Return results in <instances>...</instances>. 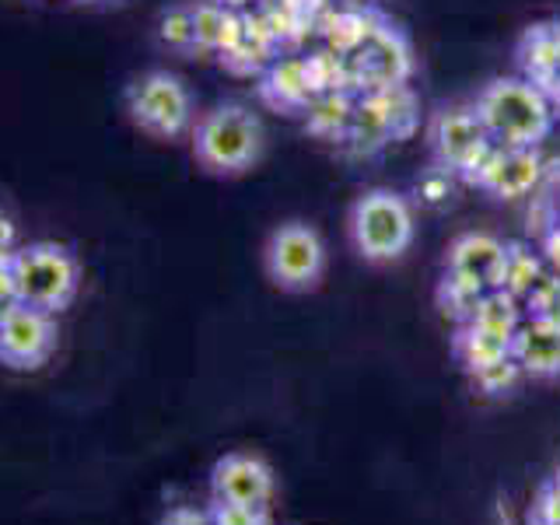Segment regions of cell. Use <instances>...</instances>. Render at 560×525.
Listing matches in <instances>:
<instances>
[{
	"label": "cell",
	"mask_w": 560,
	"mask_h": 525,
	"mask_svg": "<svg viewBox=\"0 0 560 525\" xmlns=\"http://www.w3.org/2000/svg\"><path fill=\"white\" fill-rule=\"evenodd\" d=\"M60 329L57 315L43 308L14 305L0 319V364L11 372H39V368L57 354Z\"/></svg>",
	"instance_id": "cell-9"
},
{
	"label": "cell",
	"mask_w": 560,
	"mask_h": 525,
	"mask_svg": "<svg viewBox=\"0 0 560 525\" xmlns=\"http://www.w3.org/2000/svg\"><path fill=\"white\" fill-rule=\"evenodd\" d=\"M512 361L529 378H557L560 375V326L525 315L512 337Z\"/></svg>",
	"instance_id": "cell-14"
},
{
	"label": "cell",
	"mask_w": 560,
	"mask_h": 525,
	"mask_svg": "<svg viewBox=\"0 0 560 525\" xmlns=\"http://www.w3.org/2000/svg\"><path fill=\"white\" fill-rule=\"evenodd\" d=\"M547 262L542 256H536L533 249H525V245H512L508 242V273H504V288L508 294H515L518 302L525 294H529L542 277H547Z\"/></svg>",
	"instance_id": "cell-22"
},
{
	"label": "cell",
	"mask_w": 560,
	"mask_h": 525,
	"mask_svg": "<svg viewBox=\"0 0 560 525\" xmlns=\"http://www.w3.org/2000/svg\"><path fill=\"white\" fill-rule=\"evenodd\" d=\"M354 92H323L315 95L312 105L305 109V127L319 137V140H343L347 127H350V116H354Z\"/></svg>",
	"instance_id": "cell-20"
},
{
	"label": "cell",
	"mask_w": 560,
	"mask_h": 525,
	"mask_svg": "<svg viewBox=\"0 0 560 525\" xmlns=\"http://www.w3.org/2000/svg\"><path fill=\"white\" fill-rule=\"evenodd\" d=\"M480 298L483 294L477 288H469V284H463V280H455L448 273H442V284H438V291H434L438 308H442V315H445V319H452L455 326L469 323V315L477 312Z\"/></svg>",
	"instance_id": "cell-24"
},
{
	"label": "cell",
	"mask_w": 560,
	"mask_h": 525,
	"mask_svg": "<svg viewBox=\"0 0 560 525\" xmlns=\"http://www.w3.org/2000/svg\"><path fill=\"white\" fill-rule=\"evenodd\" d=\"M347 74L354 95L410 84L417 74V57L407 28L385 14V22L347 57Z\"/></svg>",
	"instance_id": "cell-8"
},
{
	"label": "cell",
	"mask_w": 560,
	"mask_h": 525,
	"mask_svg": "<svg viewBox=\"0 0 560 525\" xmlns=\"http://www.w3.org/2000/svg\"><path fill=\"white\" fill-rule=\"evenodd\" d=\"M214 4H221L224 11H235V14H249L262 4V0H214Z\"/></svg>",
	"instance_id": "cell-32"
},
{
	"label": "cell",
	"mask_w": 560,
	"mask_h": 525,
	"mask_svg": "<svg viewBox=\"0 0 560 525\" xmlns=\"http://www.w3.org/2000/svg\"><path fill=\"white\" fill-rule=\"evenodd\" d=\"M130 122L154 140H179L197 122V98L189 84L172 70H144L122 92Z\"/></svg>",
	"instance_id": "cell-5"
},
{
	"label": "cell",
	"mask_w": 560,
	"mask_h": 525,
	"mask_svg": "<svg viewBox=\"0 0 560 525\" xmlns=\"http://www.w3.org/2000/svg\"><path fill=\"white\" fill-rule=\"evenodd\" d=\"M525 525H560V480L550 477L536 487V494L525 512Z\"/></svg>",
	"instance_id": "cell-26"
},
{
	"label": "cell",
	"mask_w": 560,
	"mask_h": 525,
	"mask_svg": "<svg viewBox=\"0 0 560 525\" xmlns=\"http://www.w3.org/2000/svg\"><path fill=\"white\" fill-rule=\"evenodd\" d=\"M553 477H557V480H560V466H557V472H553Z\"/></svg>",
	"instance_id": "cell-35"
},
{
	"label": "cell",
	"mask_w": 560,
	"mask_h": 525,
	"mask_svg": "<svg viewBox=\"0 0 560 525\" xmlns=\"http://www.w3.org/2000/svg\"><path fill=\"white\" fill-rule=\"evenodd\" d=\"M8 253H14V228L4 214H0V256H8Z\"/></svg>",
	"instance_id": "cell-31"
},
{
	"label": "cell",
	"mask_w": 560,
	"mask_h": 525,
	"mask_svg": "<svg viewBox=\"0 0 560 525\" xmlns=\"http://www.w3.org/2000/svg\"><path fill=\"white\" fill-rule=\"evenodd\" d=\"M445 273L477 288L480 294L501 291L508 273V242L490 232H463L455 235L445 253Z\"/></svg>",
	"instance_id": "cell-11"
},
{
	"label": "cell",
	"mask_w": 560,
	"mask_h": 525,
	"mask_svg": "<svg viewBox=\"0 0 560 525\" xmlns=\"http://www.w3.org/2000/svg\"><path fill=\"white\" fill-rule=\"evenodd\" d=\"M14 305H22L18 302V294H14V277H11V253L8 256H0V319L14 308Z\"/></svg>",
	"instance_id": "cell-30"
},
{
	"label": "cell",
	"mask_w": 560,
	"mask_h": 525,
	"mask_svg": "<svg viewBox=\"0 0 560 525\" xmlns=\"http://www.w3.org/2000/svg\"><path fill=\"white\" fill-rule=\"evenodd\" d=\"M539 256L547 262V270L560 277V224H550L547 232L539 235Z\"/></svg>",
	"instance_id": "cell-29"
},
{
	"label": "cell",
	"mask_w": 560,
	"mask_h": 525,
	"mask_svg": "<svg viewBox=\"0 0 560 525\" xmlns=\"http://www.w3.org/2000/svg\"><path fill=\"white\" fill-rule=\"evenodd\" d=\"M158 525H214V522H210V508L179 504V508H168V512L158 518Z\"/></svg>",
	"instance_id": "cell-28"
},
{
	"label": "cell",
	"mask_w": 560,
	"mask_h": 525,
	"mask_svg": "<svg viewBox=\"0 0 560 525\" xmlns=\"http://www.w3.org/2000/svg\"><path fill=\"white\" fill-rule=\"evenodd\" d=\"M487 137L501 148H539L557 127V109L539 84L522 74L487 81L472 98Z\"/></svg>",
	"instance_id": "cell-1"
},
{
	"label": "cell",
	"mask_w": 560,
	"mask_h": 525,
	"mask_svg": "<svg viewBox=\"0 0 560 525\" xmlns=\"http://www.w3.org/2000/svg\"><path fill=\"white\" fill-rule=\"evenodd\" d=\"M329 8H364V4H375V0H326Z\"/></svg>",
	"instance_id": "cell-33"
},
{
	"label": "cell",
	"mask_w": 560,
	"mask_h": 525,
	"mask_svg": "<svg viewBox=\"0 0 560 525\" xmlns=\"http://www.w3.org/2000/svg\"><path fill=\"white\" fill-rule=\"evenodd\" d=\"M11 277L18 302L28 308H43L49 315H60L63 308L74 305L81 291V262L74 249L63 242L14 245Z\"/></svg>",
	"instance_id": "cell-4"
},
{
	"label": "cell",
	"mask_w": 560,
	"mask_h": 525,
	"mask_svg": "<svg viewBox=\"0 0 560 525\" xmlns=\"http://www.w3.org/2000/svg\"><path fill=\"white\" fill-rule=\"evenodd\" d=\"M347 235L354 253L364 262H372V267L396 262L410 253V245L417 238L413 203L389 186L364 189L347 210Z\"/></svg>",
	"instance_id": "cell-3"
},
{
	"label": "cell",
	"mask_w": 560,
	"mask_h": 525,
	"mask_svg": "<svg viewBox=\"0 0 560 525\" xmlns=\"http://www.w3.org/2000/svg\"><path fill=\"white\" fill-rule=\"evenodd\" d=\"M78 4H98V0H78Z\"/></svg>",
	"instance_id": "cell-34"
},
{
	"label": "cell",
	"mask_w": 560,
	"mask_h": 525,
	"mask_svg": "<svg viewBox=\"0 0 560 525\" xmlns=\"http://www.w3.org/2000/svg\"><path fill=\"white\" fill-rule=\"evenodd\" d=\"M494 148L487 137L483 122L472 109V102H452L434 109L428 119V151L431 165L448 172L452 179L469 183V175L480 168V162Z\"/></svg>",
	"instance_id": "cell-7"
},
{
	"label": "cell",
	"mask_w": 560,
	"mask_h": 525,
	"mask_svg": "<svg viewBox=\"0 0 560 525\" xmlns=\"http://www.w3.org/2000/svg\"><path fill=\"white\" fill-rule=\"evenodd\" d=\"M515 63L522 78L547 88L560 78V22H536L518 35Z\"/></svg>",
	"instance_id": "cell-15"
},
{
	"label": "cell",
	"mask_w": 560,
	"mask_h": 525,
	"mask_svg": "<svg viewBox=\"0 0 560 525\" xmlns=\"http://www.w3.org/2000/svg\"><path fill=\"white\" fill-rule=\"evenodd\" d=\"M385 22V11L378 4L364 8H329L323 18V39L326 49H332L337 57H350L368 35Z\"/></svg>",
	"instance_id": "cell-16"
},
{
	"label": "cell",
	"mask_w": 560,
	"mask_h": 525,
	"mask_svg": "<svg viewBox=\"0 0 560 525\" xmlns=\"http://www.w3.org/2000/svg\"><path fill=\"white\" fill-rule=\"evenodd\" d=\"M452 354H455V361H459L469 375H477V372H483V368L512 358V343L490 337V332L469 326V323H463V326H455Z\"/></svg>",
	"instance_id": "cell-18"
},
{
	"label": "cell",
	"mask_w": 560,
	"mask_h": 525,
	"mask_svg": "<svg viewBox=\"0 0 560 525\" xmlns=\"http://www.w3.org/2000/svg\"><path fill=\"white\" fill-rule=\"evenodd\" d=\"M542 175H547V162H542L539 148H501L494 144L490 154L480 162V168L469 175L472 189L490 192L494 200H522L533 197L539 189Z\"/></svg>",
	"instance_id": "cell-10"
},
{
	"label": "cell",
	"mask_w": 560,
	"mask_h": 525,
	"mask_svg": "<svg viewBox=\"0 0 560 525\" xmlns=\"http://www.w3.org/2000/svg\"><path fill=\"white\" fill-rule=\"evenodd\" d=\"M158 39L168 46L172 52H200L197 49V28H192V0H179V4H168L158 18Z\"/></svg>",
	"instance_id": "cell-23"
},
{
	"label": "cell",
	"mask_w": 560,
	"mask_h": 525,
	"mask_svg": "<svg viewBox=\"0 0 560 525\" xmlns=\"http://www.w3.org/2000/svg\"><path fill=\"white\" fill-rule=\"evenodd\" d=\"M368 102L375 105L378 116L385 119L393 140H410L420 127V102L413 95L410 84H399V88H385V92H364Z\"/></svg>",
	"instance_id": "cell-19"
},
{
	"label": "cell",
	"mask_w": 560,
	"mask_h": 525,
	"mask_svg": "<svg viewBox=\"0 0 560 525\" xmlns=\"http://www.w3.org/2000/svg\"><path fill=\"white\" fill-rule=\"evenodd\" d=\"M210 522L214 525H273L270 508L224 504V501H210Z\"/></svg>",
	"instance_id": "cell-27"
},
{
	"label": "cell",
	"mask_w": 560,
	"mask_h": 525,
	"mask_svg": "<svg viewBox=\"0 0 560 525\" xmlns=\"http://www.w3.org/2000/svg\"><path fill=\"white\" fill-rule=\"evenodd\" d=\"M522 308L525 315H533V319H547L560 326V277L557 273L542 277L539 284L522 298Z\"/></svg>",
	"instance_id": "cell-25"
},
{
	"label": "cell",
	"mask_w": 560,
	"mask_h": 525,
	"mask_svg": "<svg viewBox=\"0 0 560 525\" xmlns=\"http://www.w3.org/2000/svg\"><path fill=\"white\" fill-rule=\"evenodd\" d=\"M522 319H525V308H522V302H518L515 294L487 291L477 302V312L469 315V326H477V329L490 332V337L512 343V337H515V329L522 326Z\"/></svg>",
	"instance_id": "cell-21"
},
{
	"label": "cell",
	"mask_w": 560,
	"mask_h": 525,
	"mask_svg": "<svg viewBox=\"0 0 560 525\" xmlns=\"http://www.w3.org/2000/svg\"><path fill=\"white\" fill-rule=\"evenodd\" d=\"M259 98H262V105H270L273 113L305 116V109L315 98L305 57H294V52H284V57H280L277 52V57L267 63V70L259 74Z\"/></svg>",
	"instance_id": "cell-13"
},
{
	"label": "cell",
	"mask_w": 560,
	"mask_h": 525,
	"mask_svg": "<svg viewBox=\"0 0 560 525\" xmlns=\"http://www.w3.org/2000/svg\"><path fill=\"white\" fill-rule=\"evenodd\" d=\"M262 273L284 294H308L326 277V242L308 221L277 224L262 245Z\"/></svg>",
	"instance_id": "cell-6"
},
{
	"label": "cell",
	"mask_w": 560,
	"mask_h": 525,
	"mask_svg": "<svg viewBox=\"0 0 560 525\" xmlns=\"http://www.w3.org/2000/svg\"><path fill=\"white\" fill-rule=\"evenodd\" d=\"M189 148L207 175L235 179L259 165L262 151H267V127L253 105L221 102L192 122Z\"/></svg>",
	"instance_id": "cell-2"
},
{
	"label": "cell",
	"mask_w": 560,
	"mask_h": 525,
	"mask_svg": "<svg viewBox=\"0 0 560 525\" xmlns=\"http://www.w3.org/2000/svg\"><path fill=\"white\" fill-rule=\"evenodd\" d=\"M273 490V469L249 452H228L210 469V501L270 508Z\"/></svg>",
	"instance_id": "cell-12"
},
{
	"label": "cell",
	"mask_w": 560,
	"mask_h": 525,
	"mask_svg": "<svg viewBox=\"0 0 560 525\" xmlns=\"http://www.w3.org/2000/svg\"><path fill=\"white\" fill-rule=\"evenodd\" d=\"M192 28H197V49L200 52H221L238 39L242 14L224 11L214 0H192Z\"/></svg>",
	"instance_id": "cell-17"
}]
</instances>
